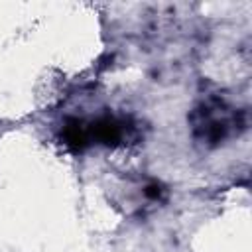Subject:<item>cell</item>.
<instances>
[{"label":"cell","mask_w":252,"mask_h":252,"mask_svg":"<svg viewBox=\"0 0 252 252\" xmlns=\"http://www.w3.org/2000/svg\"><path fill=\"white\" fill-rule=\"evenodd\" d=\"M89 144H102V146H122L128 144L136 136V126L126 118L118 116H100L96 120L85 122Z\"/></svg>","instance_id":"cell-2"},{"label":"cell","mask_w":252,"mask_h":252,"mask_svg":"<svg viewBox=\"0 0 252 252\" xmlns=\"http://www.w3.org/2000/svg\"><path fill=\"white\" fill-rule=\"evenodd\" d=\"M191 124L197 142L205 146H217L232 132L234 126L240 124V120L238 114H234L228 106L219 100H213L203 102L195 108V112L191 114Z\"/></svg>","instance_id":"cell-1"}]
</instances>
